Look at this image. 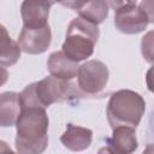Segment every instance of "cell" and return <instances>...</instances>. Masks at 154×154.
Returning a JSON list of instances; mask_svg holds the SVG:
<instances>
[{
    "instance_id": "6da1fadb",
    "label": "cell",
    "mask_w": 154,
    "mask_h": 154,
    "mask_svg": "<svg viewBox=\"0 0 154 154\" xmlns=\"http://www.w3.org/2000/svg\"><path fill=\"white\" fill-rule=\"evenodd\" d=\"M16 150L20 154H40L48 144L49 119L46 108L23 107L16 122Z\"/></svg>"
},
{
    "instance_id": "7a4b0ae2",
    "label": "cell",
    "mask_w": 154,
    "mask_h": 154,
    "mask_svg": "<svg viewBox=\"0 0 154 154\" xmlns=\"http://www.w3.org/2000/svg\"><path fill=\"white\" fill-rule=\"evenodd\" d=\"M144 111L146 101L138 93L129 89H122L111 95L106 114L112 128L125 125L136 129L144 114Z\"/></svg>"
},
{
    "instance_id": "3957f363",
    "label": "cell",
    "mask_w": 154,
    "mask_h": 154,
    "mask_svg": "<svg viewBox=\"0 0 154 154\" xmlns=\"http://www.w3.org/2000/svg\"><path fill=\"white\" fill-rule=\"evenodd\" d=\"M72 93L73 89L70 81L60 79L51 75L26 85L19 94V100L22 108L30 106L47 108L55 102L66 100Z\"/></svg>"
},
{
    "instance_id": "277c9868",
    "label": "cell",
    "mask_w": 154,
    "mask_h": 154,
    "mask_svg": "<svg viewBox=\"0 0 154 154\" xmlns=\"http://www.w3.org/2000/svg\"><path fill=\"white\" fill-rule=\"evenodd\" d=\"M99 36L97 25L77 17L67 26L61 52L77 63L85 60L93 55Z\"/></svg>"
},
{
    "instance_id": "5b68a950",
    "label": "cell",
    "mask_w": 154,
    "mask_h": 154,
    "mask_svg": "<svg viewBox=\"0 0 154 154\" xmlns=\"http://www.w3.org/2000/svg\"><path fill=\"white\" fill-rule=\"evenodd\" d=\"M76 77L78 90L83 95L95 96L106 88L109 78V71L106 64L94 59L78 66Z\"/></svg>"
},
{
    "instance_id": "8992f818",
    "label": "cell",
    "mask_w": 154,
    "mask_h": 154,
    "mask_svg": "<svg viewBox=\"0 0 154 154\" xmlns=\"http://www.w3.org/2000/svg\"><path fill=\"white\" fill-rule=\"evenodd\" d=\"M114 25L116 28L128 35H135L147 29L148 24L153 22L150 17L141 5H132L114 11Z\"/></svg>"
},
{
    "instance_id": "52a82bcc",
    "label": "cell",
    "mask_w": 154,
    "mask_h": 154,
    "mask_svg": "<svg viewBox=\"0 0 154 154\" xmlns=\"http://www.w3.org/2000/svg\"><path fill=\"white\" fill-rule=\"evenodd\" d=\"M52 42V31L48 24L41 28L23 26L18 36V45L26 54H42Z\"/></svg>"
},
{
    "instance_id": "ba28073f",
    "label": "cell",
    "mask_w": 154,
    "mask_h": 154,
    "mask_svg": "<svg viewBox=\"0 0 154 154\" xmlns=\"http://www.w3.org/2000/svg\"><path fill=\"white\" fill-rule=\"evenodd\" d=\"M55 0H24L20 6L23 26L41 28L47 24L49 10Z\"/></svg>"
},
{
    "instance_id": "9c48e42d",
    "label": "cell",
    "mask_w": 154,
    "mask_h": 154,
    "mask_svg": "<svg viewBox=\"0 0 154 154\" xmlns=\"http://www.w3.org/2000/svg\"><path fill=\"white\" fill-rule=\"evenodd\" d=\"M112 129V137L107 140V152L117 154H130L137 149L138 142L134 128L118 125Z\"/></svg>"
},
{
    "instance_id": "30bf717a",
    "label": "cell",
    "mask_w": 154,
    "mask_h": 154,
    "mask_svg": "<svg viewBox=\"0 0 154 154\" xmlns=\"http://www.w3.org/2000/svg\"><path fill=\"white\" fill-rule=\"evenodd\" d=\"M47 69L49 73L57 78L71 81L76 77L78 71V63L60 52H53L47 60Z\"/></svg>"
},
{
    "instance_id": "8fae6325",
    "label": "cell",
    "mask_w": 154,
    "mask_h": 154,
    "mask_svg": "<svg viewBox=\"0 0 154 154\" xmlns=\"http://www.w3.org/2000/svg\"><path fill=\"white\" fill-rule=\"evenodd\" d=\"M93 140V131L90 129L67 124L66 130L60 137V142L65 148L72 152H82L89 148Z\"/></svg>"
},
{
    "instance_id": "7c38bea8",
    "label": "cell",
    "mask_w": 154,
    "mask_h": 154,
    "mask_svg": "<svg viewBox=\"0 0 154 154\" xmlns=\"http://www.w3.org/2000/svg\"><path fill=\"white\" fill-rule=\"evenodd\" d=\"M22 111L19 94L14 91H5L0 94V126L11 128L16 124Z\"/></svg>"
},
{
    "instance_id": "4fadbf2b",
    "label": "cell",
    "mask_w": 154,
    "mask_h": 154,
    "mask_svg": "<svg viewBox=\"0 0 154 154\" xmlns=\"http://www.w3.org/2000/svg\"><path fill=\"white\" fill-rule=\"evenodd\" d=\"M78 17L99 25L108 17V4L106 0H89L78 10Z\"/></svg>"
},
{
    "instance_id": "5bb4252c",
    "label": "cell",
    "mask_w": 154,
    "mask_h": 154,
    "mask_svg": "<svg viewBox=\"0 0 154 154\" xmlns=\"http://www.w3.org/2000/svg\"><path fill=\"white\" fill-rule=\"evenodd\" d=\"M22 49L18 42L13 41L8 32L0 36V65L4 67H10L14 65L20 58Z\"/></svg>"
},
{
    "instance_id": "9a60e30c",
    "label": "cell",
    "mask_w": 154,
    "mask_h": 154,
    "mask_svg": "<svg viewBox=\"0 0 154 154\" xmlns=\"http://www.w3.org/2000/svg\"><path fill=\"white\" fill-rule=\"evenodd\" d=\"M152 35L153 32L149 31L143 38H142V43H141V48H142V55L146 58L147 61L152 63L153 61V41H152Z\"/></svg>"
},
{
    "instance_id": "2e32d148",
    "label": "cell",
    "mask_w": 154,
    "mask_h": 154,
    "mask_svg": "<svg viewBox=\"0 0 154 154\" xmlns=\"http://www.w3.org/2000/svg\"><path fill=\"white\" fill-rule=\"evenodd\" d=\"M89 0H55V2H59L64 7H67L70 10H81Z\"/></svg>"
},
{
    "instance_id": "e0dca14e",
    "label": "cell",
    "mask_w": 154,
    "mask_h": 154,
    "mask_svg": "<svg viewBox=\"0 0 154 154\" xmlns=\"http://www.w3.org/2000/svg\"><path fill=\"white\" fill-rule=\"evenodd\" d=\"M108 6H111L114 11L123 8V7H128V6H132L136 5L137 0H106Z\"/></svg>"
},
{
    "instance_id": "ac0fdd59",
    "label": "cell",
    "mask_w": 154,
    "mask_h": 154,
    "mask_svg": "<svg viewBox=\"0 0 154 154\" xmlns=\"http://www.w3.org/2000/svg\"><path fill=\"white\" fill-rule=\"evenodd\" d=\"M7 79H8V72H7V70L4 66L0 65V87L4 85L7 82Z\"/></svg>"
},
{
    "instance_id": "d6986e66",
    "label": "cell",
    "mask_w": 154,
    "mask_h": 154,
    "mask_svg": "<svg viewBox=\"0 0 154 154\" xmlns=\"http://www.w3.org/2000/svg\"><path fill=\"white\" fill-rule=\"evenodd\" d=\"M0 152H12V149L7 146V143H6V142L0 141Z\"/></svg>"
}]
</instances>
